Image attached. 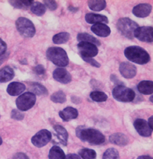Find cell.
<instances>
[{
    "label": "cell",
    "instance_id": "6da1fadb",
    "mask_svg": "<svg viewBox=\"0 0 153 159\" xmlns=\"http://www.w3.org/2000/svg\"><path fill=\"white\" fill-rule=\"evenodd\" d=\"M76 136L83 142L91 145H100L105 142V137L99 130L93 128H86L84 126H78L76 129Z\"/></svg>",
    "mask_w": 153,
    "mask_h": 159
},
{
    "label": "cell",
    "instance_id": "7a4b0ae2",
    "mask_svg": "<svg viewBox=\"0 0 153 159\" xmlns=\"http://www.w3.org/2000/svg\"><path fill=\"white\" fill-rule=\"evenodd\" d=\"M126 57L133 63L144 65L151 60V57L147 51L139 46L128 47L124 51Z\"/></svg>",
    "mask_w": 153,
    "mask_h": 159
},
{
    "label": "cell",
    "instance_id": "3957f363",
    "mask_svg": "<svg viewBox=\"0 0 153 159\" xmlns=\"http://www.w3.org/2000/svg\"><path fill=\"white\" fill-rule=\"evenodd\" d=\"M46 55L47 59L57 66L66 67L69 63L67 53L61 47H49L47 51Z\"/></svg>",
    "mask_w": 153,
    "mask_h": 159
},
{
    "label": "cell",
    "instance_id": "277c9868",
    "mask_svg": "<svg viewBox=\"0 0 153 159\" xmlns=\"http://www.w3.org/2000/svg\"><path fill=\"white\" fill-rule=\"evenodd\" d=\"M138 25L128 18H120L117 23V28L119 33L129 39H134V33Z\"/></svg>",
    "mask_w": 153,
    "mask_h": 159
},
{
    "label": "cell",
    "instance_id": "5b68a950",
    "mask_svg": "<svg viewBox=\"0 0 153 159\" xmlns=\"http://www.w3.org/2000/svg\"><path fill=\"white\" fill-rule=\"evenodd\" d=\"M113 97L119 102H129L134 100L136 94L134 90L123 85H118L112 91Z\"/></svg>",
    "mask_w": 153,
    "mask_h": 159
},
{
    "label": "cell",
    "instance_id": "8992f818",
    "mask_svg": "<svg viewBox=\"0 0 153 159\" xmlns=\"http://www.w3.org/2000/svg\"><path fill=\"white\" fill-rule=\"evenodd\" d=\"M16 26L19 33L26 38H32L35 34L36 29L33 23L26 18H19L16 22Z\"/></svg>",
    "mask_w": 153,
    "mask_h": 159
},
{
    "label": "cell",
    "instance_id": "52a82bcc",
    "mask_svg": "<svg viewBox=\"0 0 153 159\" xmlns=\"http://www.w3.org/2000/svg\"><path fill=\"white\" fill-rule=\"evenodd\" d=\"M36 95L30 92L21 94L16 101L17 108L21 111H26L30 109L36 102Z\"/></svg>",
    "mask_w": 153,
    "mask_h": 159
},
{
    "label": "cell",
    "instance_id": "ba28073f",
    "mask_svg": "<svg viewBox=\"0 0 153 159\" xmlns=\"http://www.w3.org/2000/svg\"><path fill=\"white\" fill-rule=\"evenodd\" d=\"M52 138L51 133L47 129H41L32 138L31 142L37 148H41L46 146Z\"/></svg>",
    "mask_w": 153,
    "mask_h": 159
},
{
    "label": "cell",
    "instance_id": "9c48e42d",
    "mask_svg": "<svg viewBox=\"0 0 153 159\" xmlns=\"http://www.w3.org/2000/svg\"><path fill=\"white\" fill-rule=\"evenodd\" d=\"M78 49L81 57L92 58L97 55L99 49L95 45L87 42H79Z\"/></svg>",
    "mask_w": 153,
    "mask_h": 159
},
{
    "label": "cell",
    "instance_id": "30bf717a",
    "mask_svg": "<svg viewBox=\"0 0 153 159\" xmlns=\"http://www.w3.org/2000/svg\"><path fill=\"white\" fill-rule=\"evenodd\" d=\"M152 33L153 29L152 26L138 27L134 32V37L140 41L152 43L153 41Z\"/></svg>",
    "mask_w": 153,
    "mask_h": 159
},
{
    "label": "cell",
    "instance_id": "8fae6325",
    "mask_svg": "<svg viewBox=\"0 0 153 159\" xmlns=\"http://www.w3.org/2000/svg\"><path fill=\"white\" fill-rule=\"evenodd\" d=\"M134 126L140 136L143 137H150L152 133V129L149 127L148 122L142 119H137L134 122Z\"/></svg>",
    "mask_w": 153,
    "mask_h": 159
},
{
    "label": "cell",
    "instance_id": "7c38bea8",
    "mask_svg": "<svg viewBox=\"0 0 153 159\" xmlns=\"http://www.w3.org/2000/svg\"><path fill=\"white\" fill-rule=\"evenodd\" d=\"M119 71L123 78L131 79L136 76L137 69L136 67L132 63L122 62L119 65Z\"/></svg>",
    "mask_w": 153,
    "mask_h": 159
},
{
    "label": "cell",
    "instance_id": "4fadbf2b",
    "mask_svg": "<svg viewBox=\"0 0 153 159\" xmlns=\"http://www.w3.org/2000/svg\"><path fill=\"white\" fill-rule=\"evenodd\" d=\"M53 77L56 81L66 84L72 81V75L69 71L64 68L55 69L53 73Z\"/></svg>",
    "mask_w": 153,
    "mask_h": 159
},
{
    "label": "cell",
    "instance_id": "5bb4252c",
    "mask_svg": "<svg viewBox=\"0 0 153 159\" xmlns=\"http://www.w3.org/2000/svg\"><path fill=\"white\" fill-rule=\"evenodd\" d=\"M152 11V6L148 3H140L132 10V13L138 18L147 17Z\"/></svg>",
    "mask_w": 153,
    "mask_h": 159
},
{
    "label": "cell",
    "instance_id": "9a60e30c",
    "mask_svg": "<svg viewBox=\"0 0 153 159\" xmlns=\"http://www.w3.org/2000/svg\"><path fill=\"white\" fill-rule=\"evenodd\" d=\"M59 115L63 121H69L72 119H74L78 117V111L74 107H67L63 110L59 111Z\"/></svg>",
    "mask_w": 153,
    "mask_h": 159
},
{
    "label": "cell",
    "instance_id": "2e32d148",
    "mask_svg": "<svg viewBox=\"0 0 153 159\" xmlns=\"http://www.w3.org/2000/svg\"><path fill=\"white\" fill-rule=\"evenodd\" d=\"M26 89V86L21 82H13L10 83L7 88V93L12 97L21 94Z\"/></svg>",
    "mask_w": 153,
    "mask_h": 159
},
{
    "label": "cell",
    "instance_id": "e0dca14e",
    "mask_svg": "<svg viewBox=\"0 0 153 159\" xmlns=\"http://www.w3.org/2000/svg\"><path fill=\"white\" fill-rule=\"evenodd\" d=\"M91 30L100 37H107L111 34V29L105 24H96L91 26Z\"/></svg>",
    "mask_w": 153,
    "mask_h": 159
},
{
    "label": "cell",
    "instance_id": "ac0fdd59",
    "mask_svg": "<svg viewBox=\"0 0 153 159\" xmlns=\"http://www.w3.org/2000/svg\"><path fill=\"white\" fill-rule=\"evenodd\" d=\"M85 20L88 24H108L109 20L105 16L96 14L94 13H88L85 16Z\"/></svg>",
    "mask_w": 153,
    "mask_h": 159
},
{
    "label": "cell",
    "instance_id": "d6986e66",
    "mask_svg": "<svg viewBox=\"0 0 153 159\" xmlns=\"http://www.w3.org/2000/svg\"><path fill=\"white\" fill-rule=\"evenodd\" d=\"M109 142L119 146H125L129 143L128 137L122 133H115L109 136Z\"/></svg>",
    "mask_w": 153,
    "mask_h": 159
},
{
    "label": "cell",
    "instance_id": "ffe728a7",
    "mask_svg": "<svg viewBox=\"0 0 153 159\" xmlns=\"http://www.w3.org/2000/svg\"><path fill=\"white\" fill-rule=\"evenodd\" d=\"M14 70L10 66H6L0 70V83H5L12 80L14 77Z\"/></svg>",
    "mask_w": 153,
    "mask_h": 159
},
{
    "label": "cell",
    "instance_id": "44dd1931",
    "mask_svg": "<svg viewBox=\"0 0 153 159\" xmlns=\"http://www.w3.org/2000/svg\"><path fill=\"white\" fill-rule=\"evenodd\" d=\"M54 130L56 135L59 139V142L64 146L67 145L68 140V133L67 130L60 125H57L54 126Z\"/></svg>",
    "mask_w": 153,
    "mask_h": 159
},
{
    "label": "cell",
    "instance_id": "7402d4cb",
    "mask_svg": "<svg viewBox=\"0 0 153 159\" xmlns=\"http://www.w3.org/2000/svg\"><path fill=\"white\" fill-rule=\"evenodd\" d=\"M137 88L141 94H152L153 93V82L150 80H143L139 83Z\"/></svg>",
    "mask_w": 153,
    "mask_h": 159
},
{
    "label": "cell",
    "instance_id": "603a6c76",
    "mask_svg": "<svg viewBox=\"0 0 153 159\" xmlns=\"http://www.w3.org/2000/svg\"><path fill=\"white\" fill-rule=\"evenodd\" d=\"M77 40L79 42H87L95 45L96 47L100 45V42L99 39L88 33H82L77 35Z\"/></svg>",
    "mask_w": 153,
    "mask_h": 159
},
{
    "label": "cell",
    "instance_id": "cb8c5ba5",
    "mask_svg": "<svg viewBox=\"0 0 153 159\" xmlns=\"http://www.w3.org/2000/svg\"><path fill=\"white\" fill-rule=\"evenodd\" d=\"M29 89L30 93L35 95H47L48 94V90L43 85L39 84L38 82H32L30 84Z\"/></svg>",
    "mask_w": 153,
    "mask_h": 159
},
{
    "label": "cell",
    "instance_id": "d4e9b609",
    "mask_svg": "<svg viewBox=\"0 0 153 159\" xmlns=\"http://www.w3.org/2000/svg\"><path fill=\"white\" fill-rule=\"evenodd\" d=\"M88 5L91 10L100 11L105 8L107 2L104 0H91L88 2Z\"/></svg>",
    "mask_w": 153,
    "mask_h": 159
},
{
    "label": "cell",
    "instance_id": "484cf974",
    "mask_svg": "<svg viewBox=\"0 0 153 159\" xmlns=\"http://www.w3.org/2000/svg\"><path fill=\"white\" fill-rule=\"evenodd\" d=\"M65 157V153L59 146H54L49 150V159H64Z\"/></svg>",
    "mask_w": 153,
    "mask_h": 159
},
{
    "label": "cell",
    "instance_id": "4316f807",
    "mask_svg": "<svg viewBox=\"0 0 153 159\" xmlns=\"http://www.w3.org/2000/svg\"><path fill=\"white\" fill-rule=\"evenodd\" d=\"M9 2L16 9H26L31 6L34 1L33 0H12V1H9Z\"/></svg>",
    "mask_w": 153,
    "mask_h": 159
},
{
    "label": "cell",
    "instance_id": "83f0119b",
    "mask_svg": "<svg viewBox=\"0 0 153 159\" xmlns=\"http://www.w3.org/2000/svg\"><path fill=\"white\" fill-rule=\"evenodd\" d=\"M70 38V34L68 33H60L58 34H55L53 38H52V41H53V43L56 45H61L66 43Z\"/></svg>",
    "mask_w": 153,
    "mask_h": 159
},
{
    "label": "cell",
    "instance_id": "f1b7e54d",
    "mask_svg": "<svg viewBox=\"0 0 153 159\" xmlns=\"http://www.w3.org/2000/svg\"><path fill=\"white\" fill-rule=\"evenodd\" d=\"M30 10L35 15L41 16L46 12V7L41 3L34 2L30 6Z\"/></svg>",
    "mask_w": 153,
    "mask_h": 159
},
{
    "label": "cell",
    "instance_id": "f546056e",
    "mask_svg": "<svg viewBox=\"0 0 153 159\" xmlns=\"http://www.w3.org/2000/svg\"><path fill=\"white\" fill-rule=\"evenodd\" d=\"M90 97L95 102H104L107 100V95L102 91H93L90 94Z\"/></svg>",
    "mask_w": 153,
    "mask_h": 159
},
{
    "label": "cell",
    "instance_id": "4dcf8cb0",
    "mask_svg": "<svg viewBox=\"0 0 153 159\" xmlns=\"http://www.w3.org/2000/svg\"><path fill=\"white\" fill-rule=\"evenodd\" d=\"M78 154L83 159H95L96 157L95 151L89 148H82L79 151Z\"/></svg>",
    "mask_w": 153,
    "mask_h": 159
},
{
    "label": "cell",
    "instance_id": "1f68e13d",
    "mask_svg": "<svg viewBox=\"0 0 153 159\" xmlns=\"http://www.w3.org/2000/svg\"><path fill=\"white\" fill-rule=\"evenodd\" d=\"M51 100L55 103H63L66 101V96L62 90H59L51 95Z\"/></svg>",
    "mask_w": 153,
    "mask_h": 159
},
{
    "label": "cell",
    "instance_id": "d6a6232c",
    "mask_svg": "<svg viewBox=\"0 0 153 159\" xmlns=\"http://www.w3.org/2000/svg\"><path fill=\"white\" fill-rule=\"evenodd\" d=\"M103 159H119V154L115 148H109L104 152Z\"/></svg>",
    "mask_w": 153,
    "mask_h": 159
},
{
    "label": "cell",
    "instance_id": "836d02e7",
    "mask_svg": "<svg viewBox=\"0 0 153 159\" xmlns=\"http://www.w3.org/2000/svg\"><path fill=\"white\" fill-rule=\"evenodd\" d=\"M11 117L15 119V120H18L21 121L25 117V115H24L21 111H19L18 110L16 109H13L11 113Z\"/></svg>",
    "mask_w": 153,
    "mask_h": 159
},
{
    "label": "cell",
    "instance_id": "e575fe53",
    "mask_svg": "<svg viewBox=\"0 0 153 159\" xmlns=\"http://www.w3.org/2000/svg\"><path fill=\"white\" fill-rule=\"evenodd\" d=\"M43 2L45 3V5L46 6L47 8L51 11L55 10L58 7L57 2L55 1H53V0H45Z\"/></svg>",
    "mask_w": 153,
    "mask_h": 159
},
{
    "label": "cell",
    "instance_id": "d590c367",
    "mask_svg": "<svg viewBox=\"0 0 153 159\" xmlns=\"http://www.w3.org/2000/svg\"><path fill=\"white\" fill-rule=\"evenodd\" d=\"M82 59H83V60L85 61V62H86V63H89L90 65H91V66H94V67H100V63L98 62V61H96L95 59H93V58H87V57H82Z\"/></svg>",
    "mask_w": 153,
    "mask_h": 159
},
{
    "label": "cell",
    "instance_id": "8d00e7d4",
    "mask_svg": "<svg viewBox=\"0 0 153 159\" xmlns=\"http://www.w3.org/2000/svg\"><path fill=\"white\" fill-rule=\"evenodd\" d=\"M33 70L35 73L37 75H43L45 73V68L43 65H38L35 66L33 68Z\"/></svg>",
    "mask_w": 153,
    "mask_h": 159
},
{
    "label": "cell",
    "instance_id": "74e56055",
    "mask_svg": "<svg viewBox=\"0 0 153 159\" xmlns=\"http://www.w3.org/2000/svg\"><path fill=\"white\" fill-rule=\"evenodd\" d=\"M7 45L6 43L3 41L2 39H0V55L4 54L6 52Z\"/></svg>",
    "mask_w": 153,
    "mask_h": 159
},
{
    "label": "cell",
    "instance_id": "f35d334b",
    "mask_svg": "<svg viewBox=\"0 0 153 159\" xmlns=\"http://www.w3.org/2000/svg\"><path fill=\"white\" fill-rule=\"evenodd\" d=\"M14 159H30L25 153L19 152L16 154L14 157Z\"/></svg>",
    "mask_w": 153,
    "mask_h": 159
},
{
    "label": "cell",
    "instance_id": "ab89813d",
    "mask_svg": "<svg viewBox=\"0 0 153 159\" xmlns=\"http://www.w3.org/2000/svg\"><path fill=\"white\" fill-rule=\"evenodd\" d=\"M9 55H10V53L6 52L4 54L0 55V66H1L2 63L4 62L7 58H8Z\"/></svg>",
    "mask_w": 153,
    "mask_h": 159
},
{
    "label": "cell",
    "instance_id": "60d3db41",
    "mask_svg": "<svg viewBox=\"0 0 153 159\" xmlns=\"http://www.w3.org/2000/svg\"><path fill=\"white\" fill-rule=\"evenodd\" d=\"M64 159H81V158H80V157L78 154H69L66 155L65 158H64Z\"/></svg>",
    "mask_w": 153,
    "mask_h": 159
},
{
    "label": "cell",
    "instance_id": "b9f144b4",
    "mask_svg": "<svg viewBox=\"0 0 153 159\" xmlns=\"http://www.w3.org/2000/svg\"><path fill=\"white\" fill-rule=\"evenodd\" d=\"M68 10L74 13V12H76L77 11H78L79 8H78V7H74L73 6H70L69 7H68Z\"/></svg>",
    "mask_w": 153,
    "mask_h": 159
},
{
    "label": "cell",
    "instance_id": "7bdbcfd3",
    "mask_svg": "<svg viewBox=\"0 0 153 159\" xmlns=\"http://www.w3.org/2000/svg\"><path fill=\"white\" fill-rule=\"evenodd\" d=\"M152 120H153V117L152 116H151L150 118L148 119V125H149V127H150V128L152 129V128H153V125H152Z\"/></svg>",
    "mask_w": 153,
    "mask_h": 159
},
{
    "label": "cell",
    "instance_id": "ee69618b",
    "mask_svg": "<svg viewBox=\"0 0 153 159\" xmlns=\"http://www.w3.org/2000/svg\"><path fill=\"white\" fill-rule=\"evenodd\" d=\"M137 159H152V157L148 156V155H142V156H140Z\"/></svg>",
    "mask_w": 153,
    "mask_h": 159
},
{
    "label": "cell",
    "instance_id": "f6af8a7d",
    "mask_svg": "<svg viewBox=\"0 0 153 159\" xmlns=\"http://www.w3.org/2000/svg\"><path fill=\"white\" fill-rule=\"evenodd\" d=\"M2 144V137L0 136V145Z\"/></svg>",
    "mask_w": 153,
    "mask_h": 159
},
{
    "label": "cell",
    "instance_id": "bcb514c9",
    "mask_svg": "<svg viewBox=\"0 0 153 159\" xmlns=\"http://www.w3.org/2000/svg\"><path fill=\"white\" fill-rule=\"evenodd\" d=\"M150 101L152 102V96H151V97L150 98Z\"/></svg>",
    "mask_w": 153,
    "mask_h": 159
}]
</instances>
